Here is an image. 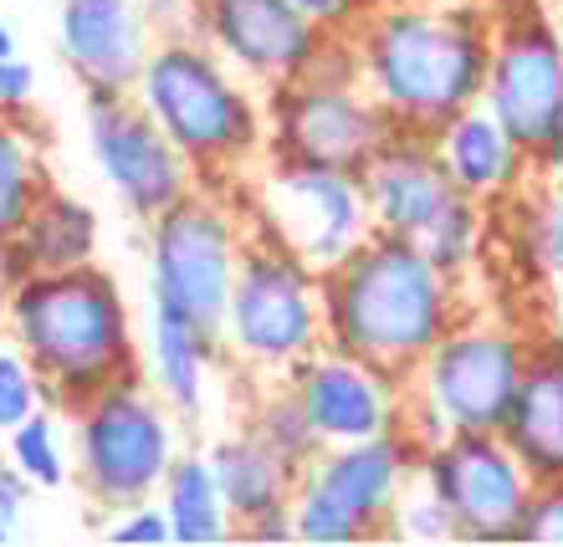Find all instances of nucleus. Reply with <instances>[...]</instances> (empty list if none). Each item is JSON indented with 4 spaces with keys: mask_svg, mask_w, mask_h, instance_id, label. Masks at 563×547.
Masks as SVG:
<instances>
[{
    "mask_svg": "<svg viewBox=\"0 0 563 547\" xmlns=\"http://www.w3.org/2000/svg\"><path fill=\"white\" fill-rule=\"evenodd\" d=\"M420 466V445L405 429L369 440L323 445V456L297 476L292 527L302 543H358L395 537V502L410 471Z\"/></svg>",
    "mask_w": 563,
    "mask_h": 547,
    "instance_id": "nucleus-10",
    "label": "nucleus"
},
{
    "mask_svg": "<svg viewBox=\"0 0 563 547\" xmlns=\"http://www.w3.org/2000/svg\"><path fill=\"white\" fill-rule=\"evenodd\" d=\"M435 154H441L445 175L461 185V194H472L476 205H492V200H503V194L518 190L522 169H528V154H522L507 129L487 113V103H472L466 113L445 123L441 134H435Z\"/></svg>",
    "mask_w": 563,
    "mask_h": 547,
    "instance_id": "nucleus-21",
    "label": "nucleus"
},
{
    "mask_svg": "<svg viewBox=\"0 0 563 547\" xmlns=\"http://www.w3.org/2000/svg\"><path fill=\"white\" fill-rule=\"evenodd\" d=\"M420 476L445 502L451 533L466 543H497L518 537L533 476L518 450L503 440V429H456L420 450Z\"/></svg>",
    "mask_w": 563,
    "mask_h": 547,
    "instance_id": "nucleus-12",
    "label": "nucleus"
},
{
    "mask_svg": "<svg viewBox=\"0 0 563 547\" xmlns=\"http://www.w3.org/2000/svg\"><path fill=\"white\" fill-rule=\"evenodd\" d=\"M241 231L236 215L216 194L190 190L169 205L159 221H148V292L169 312L200 333L221 338L231 287L241 267Z\"/></svg>",
    "mask_w": 563,
    "mask_h": 547,
    "instance_id": "nucleus-11",
    "label": "nucleus"
},
{
    "mask_svg": "<svg viewBox=\"0 0 563 547\" xmlns=\"http://www.w3.org/2000/svg\"><path fill=\"white\" fill-rule=\"evenodd\" d=\"M292 394L302 400L312 429L323 435V445H349L369 440V435H389L400 425V384L379 373L374 364L339 348H318L308 364L292 369Z\"/></svg>",
    "mask_w": 563,
    "mask_h": 547,
    "instance_id": "nucleus-17",
    "label": "nucleus"
},
{
    "mask_svg": "<svg viewBox=\"0 0 563 547\" xmlns=\"http://www.w3.org/2000/svg\"><path fill=\"white\" fill-rule=\"evenodd\" d=\"M21 52V42H15V31H11V21L0 15V57H15Z\"/></svg>",
    "mask_w": 563,
    "mask_h": 547,
    "instance_id": "nucleus-37",
    "label": "nucleus"
},
{
    "mask_svg": "<svg viewBox=\"0 0 563 547\" xmlns=\"http://www.w3.org/2000/svg\"><path fill=\"white\" fill-rule=\"evenodd\" d=\"M5 338L36 364L46 404L77 410L98 389L134 379L139 348L113 271L98 261L11 281Z\"/></svg>",
    "mask_w": 563,
    "mask_h": 547,
    "instance_id": "nucleus-3",
    "label": "nucleus"
},
{
    "mask_svg": "<svg viewBox=\"0 0 563 547\" xmlns=\"http://www.w3.org/2000/svg\"><path fill=\"white\" fill-rule=\"evenodd\" d=\"M88 148L134 221H159L195 190V164L175 148L139 92H88Z\"/></svg>",
    "mask_w": 563,
    "mask_h": 547,
    "instance_id": "nucleus-15",
    "label": "nucleus"
},
{
    "mask_svg": "<svg viewBox=\"0 0 563 547\" xmlns=\"http://www.w3.org/2000/svg\"><path fill=\"white\" fill-rule=\"evenodd\" d=\"M267 98V159L328 164L343 175H364L385 138L395 134L385 108L358 82L349 36H333L308 72L272 88Z\"/></svg>",
    "mask_w": 563,
    "mask_h": 547,
    "instance_id": "nucleus-6",
    "label": "nucleus"
},
{
    "mask_svg": "<svg viewBox=\"0 0 563 547\" xmlns=\"http://www.w3.org/2000/svg\"><path fill=\"white\" fill-rule=\"evenodd\" d=\"M292 5L308 15L312 26H323L328 36H349V31L364 21V11H369L374 0H292Z\"/></svg>",
    "mask_w": 563,
    "mask_h": 547,
    "instance_id": "nucleus-34",
    "label": "nucleus"
},
{
    "mask_svg": "<svg viewBox=\"0 0 563 547\" xmlns=\"http://www.w3.org/2000/svg\"><path fill=\"white\" fill-rule=\"evenodd\" d=\"M482 103L533 164L549 154L563 123V36L543 11L522 5L492 26Z\"/></svg>",
    "mask_w": 563,
    "mask_h": 547,
    "instance_id": "nucleus-13",
    "label": "nucleus"
},
{
    "mask_svg": "<svg viewBox=\"0 0 563 547\" xmlns=\"http://www.w3.org/2000/svg\"><path fill=\"white\" fill-rule=\"evenodd\" d=\"M518 543H563V476L559 481H533Z\"/></svg>",
    "mask_w": 563,
    "mask_h": 547,
    "instance_id": "nucleus-31",
    "label": "nucleus"
},
{
    "mask_svg": "<svg viewBox=\"0 0 563 547\" xmlns=\"http://www.w3.org/2000/svg\"><path fill=\"white\" fill-rule=\"evenodd\" d=\"M349 46L389 129L435 138L456 113L482 103L492 21L451 0H374Z\"/></svg>",
    "mask_w": 563,
    "mask_h": 547,
    "instance_id": "nucleus-1",
    "label": "nucleus"
},
{
    "mask_svg": "<svg viewBox=\"0 0 563 547\" xmlns=\"http://www.w3.org/2000/svg\"><path fill=\"white\" fill-rule=\"evenodd\" d=\"M503 440L518 450L533 481H559L563 476V343H528L522 379L507 410Z\"/></svg>",
    "mask_w": 563,
    "mask_h": 547,
    "instance_id": "nucleus-19",
    "label": "nucleus"
},
{
    "mask_svg": "<svg viewBox=\"0 0 563 547\" xmlns=\"http://www.w3.org/2000/svg\"><path fill=\"white\" fill-rule=\"evenodd\" d=\"M221 343L256 373L292 379L323 348V271H312L292 246H282L252 215L241 236V267L225 308Z\"/></svg>",
    "mask_w": 563,
    "mask_h": 547,
    "instance_id": "nucleus-5",
    "label": "nucleus"
},
{
    "mask_svg": "<svg viewBox=\"0 0 563 547\" xmlns=\"http://www.w3.org/2000/svg\"><path fill=\"white\" fill-rule=\"evenodd\" d=\"M73 450L82 496L108 512L154 502L175 466V410L144 379H119L73 410Z\"/></svg>",
    "mask_w": 563,
    "mask_h": 547,
    "instance_id": "nucleus-7",
    "label": "nucleus"
},
{
    "mask_svg": "<svg viewBox=\"0 0 563 547\" xmlns=\"http://www.w3.org/2000/svg\"><path fill=\"white\" fill-rule=\"evenodd\" d=\"M210 471L221 481L225 496V517H231V533H246L252 522H262L267 512L292 506L297 491V471L272 450L256 429L246 435H231L210 450Z\"/></svg>",
    "mask_w": 563,
    "mask_h": 547,
    "instance_id": "nucleus-22",
    "label": "nucleus"
},
{
    "mask_svg": "<svg viewBox=\"0 0 563 547\" xmlns=\"http://www.w3.org/2000/svg\"><path fill=\"white\" fill-rule=\"evenodd\" d=\"M221 338L200 333L169 308H148V373L159 400L175 410V420H195L206 410V384H210V358H216Z\"/></svg>",
    "mask_w": 563,
    "mask_h": 547,
    "instance_id": "nucleus-23",
    "label": "nucleus"
},
{
    "mask_svg": "<svg viewBox=\"0 0 563 547\" xmlns=\"http://www.w3.org/2000/svg\"><path fill=\"white\" fill-rule=\"evenodd\" d=\"M0 445H5V456H11L15 471L31 481V491H62L73 481V460L62 450V425H57V410H52V404L26 414Z\"/></svg>",
    "mask_w": 563,
    "mask_h": 547,
    "instance_id": "nucleus-26",
    "label": "nucleus"
},
{
    "mask_svg": "<svg viewBox=\"0 0 563 547\" xmlns=\"http://www.w3.org/2000/svg\"><path fill=\"white\" fill-rule=\"evenodd\" d=\"M195 26L210 52L262 92L302 77L333 42L292 0H195Z\"/></svg>",
    "mask_w": 563,
    "mask_h": 547,
    "instance_id": "nucleus-16",
    "label": "nucleus"
},
{
    "mask_svg": "<svg viewBox=\"0 0 563 547\" xmlns=\"http://www.w3.org/2000/svg\"><path fill=\"white\" fill-rule=\"evenodd\" d=\"M108 543H175V527H169V512L154 502H139V506H119V517L103 527Z\"/></svg>",
    "mask_w": 563,
    "mask_h": 547,
    "instance_id": "nucleus-32",
    "label": "nucleus"
},
{
    "mask_svg": "<svg viewBox=\"0 0 563 547\" xmlns=\"http://www.w3.org/2000/svg\"><path fill=\"white\" fill-rule=\"evenodd\" d=\"M159 506L169 512L175 543H221V537H231L221 481L210 471V456H200V450L175 456V466H169L159 487Z\"/></svg>",
    "mask_w": 563,
    "mask_h": 547,
    "instance_id": "nucleus-24",
    "label": "nucleus"
},
{
    "mask_svg": "<svg viewBox=\"0 0 563 547\" xmlns=\"http://www.w3.org/2000/svg\"><path fill=\"white\" fill-rule=\"evenodd\" d=\"M395 533L400 537H456L451 533V517H445V502L435 496L420 466L410 471V481L400 487V502H395Z\"/></svg>",
    "mask_w": 563,
    "mask_h": 547,
    "instance_id": "nucleus-29",
    "label": "nucleus"
},
{
    "mask_svg": "<svg viewBox=\"0 0 563 547\" xmlns=\"http://www.w3.org/2000/svg\"><path fill=\"white\" fill-rule=\"evenodd\" d=\"M62 57L82 92H134L148 62V21L139 0H57Z\"/></svg>",
    "mask_w": 563,
    "mask_h": 547,
    "instance_id": "nucleus-18",
    "label": "nucleus"
},
{
    "mask_svg": "<svg viewBox=\"0 0 563 547\" xmlns=\"http://www.w3.org/2000/svg\"><path fill=\"white\" fill-rule=\"evenodd\" d=\"M522 358L528 343L512 327L456 317L445 338L420 358V369L405 379V414H416L405 435L416 440L420 425H430V445H435L456 429H503L522 379Z\"/></svg>",
    "mask_w": 563,
    "mask_h": 547,
    "instance_id": "nucleus-9",
    "label": "nucleus"
},
{
    "mask_svg": "<svg viewBox=\"0 0 563 547\" xmlns=\"http://www.w3.org/2000/svg\"><path fill=\"white\" fill-rule=\"evenodd\" d=\"M46 404V384L36 364H31L15 343H0V440L11 435L26 414H36Z\"/></svg>",
    "mask_w": 563,
    "mask_h": 547,
    "instance_id": "nucleus-28",
    "label": "nucleus"
},
{
    "mask_svg": "<svg viewBox=\"0 0 563 547\" xmlns=\"http://www.w3.org/2000/svg\"><path fill=\"white\" fill-rule=\"evenodd\" d=\"M134 92L195 164V175H236L267 154V108L256 103L252 82L200 36H164L148 46Z\"/></svg>",
    "mask_w": 563,
    "mask_h": 547,
    "instance_id": "nucleus-4",
    "label": "nucleus"
},
{
    "mask_svg": "<svg viewBox=\"0 0 563 547\" xmlns=\"http://www.w3.org/2000/svg\"><path fill=\"white\" fill-rule=\"evenodd\" d=\"M528 246H533L538 267L563 277V179L533 194L528 205Z\"/></svg>",
    "mask_w": 563,
    "mask_h": 547,
    "instance_id": "nucleus-30",
    "label": "nucleus"
},
{
    "mask_svg": "<svg viewBox=\"0 0 563 547\" xmlns=\"http://www.w3.org/2000/svg\"><path fill=\"white\" fill-rule=\"evenodd\" d=\"M543 169H549L553 179H563V123H559V134H553V144H549V154H543Z\"/></svg>",
    "mask_w": 563,
    "mask_h": 547,
    "instance_id": "nucleus-36",
    "label": "nucleus"
},
{
    "mask_svg": "<svg viewBox=\"0 0 563 547\" xmlns=\"http://www.w3.org/2000/svg\"><path fill=\"white\" fill-rule=\"evenodd\" d=\"M252 429L272 445V450H277L282 460H287V466H292L297 476L323 456V435L312 429V420H308V410H302V400L292 394V384L272 389L267 400H262V410H256Z\"/></svg>",
    "mask_w": 563,
    "mask_h": 547,
    "instance_id": "nucleus-27",
    "label": "nucleus"
},
{
    "mask_svg": "<svg viewBox=\"0 0 563 547\" xmlns=\"http://www.w3.org/2000/svg\"><path fill=\"white\" fill-rule=\"evenodd\" d=\"M98 261V215L88 200H73L67 190H52L36 200L26 225L11 241H0V281L11 287L36 271H67Z\"/></svg>",
    "mask_w": 563,
    "mask_h": 547,
    "instance_id": "nucleus-20",
    "label": "nucleus"
},
{
    "mask_svg": "<svg viewBox=\"0 0 563 547\" xmlns=\"http://www.w3.org/2000/svg\"><path fill=\"white\" fill-rule=\"evenodd\" d=\"M26 502H31V481L15 471L11 456H5V445H0V522L15 527V517L26 512Z\"/></svg>",
    "mask_w": 563,
    "mask_h": 547,
    "instance_id": "nucleus-35",
    "label": "nucleus"
},
{
    "mask_svg": "<svg viewBox=\"0 0 563 547\" xmlns=\"http://www.w3.org/2000/svg\"><path fill=\"white\" fill-rule=\"evenodd\" d=\"M5 317H11V287L0 281V338H5Z\"/></svg>",
    "mask_w": 563,
    "mask_h": 547,
    "instance_id": "nucleus-38",
    "label": "nucleus"
},
{
    "mask_svg": "<svg viewBox=\"0 0 563 547\" xmlns=\"http://www.w3.org/2000/svg\"><path fill=\"white\" fill-rule=\"evenodd\" d=\"M52 190V169L42 159V138L31 134V113H0V241H11L36 200Z\"/></svg>",
    "mask_w": 563,
    "mask_h": 547,
    "instance_id": "nucleus-25",
    "label": "nucleus"
},
{
    "mask_svg": "<svg viewBox=\"0 0 563 547\" xmlns=\"http://www.w3.org/2000/svg\"><path fill=\"white\" fill-rule=\"evenodd\" d=\"M256 221L282 246H292L312 271L339 267L364 236H374V215L358 175L328 164L272 159L267 179L256 185Z\"/></svg>",
    "mask_w": 563,
    "mask_h": 547,
    "instance_id": "nucleus-14",
    "label": "nucleus"
},
{
    "mask_svg": "<svg viewBox=\"0 0 563 547\" xmlns=\"http://www.w3.org/2000/svg\"><path fill=\"white\" fill-rule=\"evenodd\" d=\"M456 317V277L385 231L364 236L339 267L323 271L328 348L364 358L395 384L420 369Z\"/></svg>",
    "mask_w": 563,
    "mask_h": 547,
    "instance_id": "nucleus-2",
    "label": "nucleus"
},
{
    "mask_svg": "<svg viewBox=\"0 0 563 547\" xmlns=\"http://www.w3.org/2000/svg\"><path fill=\"white\" fill-rule=\"evenodd\" d=\"M364 200H369L374 231L416 246L426 261L461 277L472 267L476 241H482V205L445 175L435 138L389 134L385 148L358 175Z\"/></svg>",
    "mask_w": 563,
    "mask_h": 547,
    "instance_id": "nucleus-8",
    "label": "nucleus"
},
{
    "mask_svg": "<svg viewBox=\"0 0 563 547\" xmlns=\"http://www.w3.org/2000/svg\"><path fill=\"white\" fill-rule=\"evenodd\" d=\"M31 103H36V67H31L21 52H15V57H0V113L26 119Z\"/></svg>",
    "mask_w": 563,
    "mask_h": 547,
    "instance_id": "nucleus-33",
    "label": "nucleus"
},
{
    "mask_svg": "<svg viewBox=\"0 0 563 547\" xmlns=\"http://www.w3.org/2000/svg\"><path fill=\"white\" fill-rule=\"evenodd\" d=\"M5 537H11V522H0V543H5Z\"/></svg>",
    "mask_w": 563,
    "mask_h": 547,
    "instance_id": "nucleus-39",
    "label": "nucleus"
}]
</instances>
